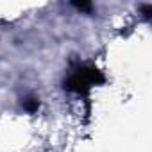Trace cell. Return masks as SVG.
<instances>
[{
    "mask_svg": "<svg viewBox=\"0 0 152 152\" xmlns=\"http://www.w3.org/2000/svg\"><path fill=\"white\" fill-rule=\"evenodd\" d=\"M141 13L145 15V18H150V15H152V6H141Z\"/></svg>",
    "mask_w": 152,
    "mask_h": 152,
    "instance_id": "4",
    "label": "cell"
},
{
    "mask_svg": "<svg viewBox=\"0 0 152 152\" xmlns=\"http://www.w3.org/2000/svg\"><path fill=\"white\" fill-rule=\"evenodd\" d=\"M22 104H23V109L29 111V113H36L38 107H39V100L36 97H25Z\"/></svg>",
    "mask_w": 152,
    "mask_h": 152,
    "instance_id": "2",
    "label": "cell"
},
{
    "mask_svg": "<svg viewBox=\"0 0 152 152\" xmlns=\"http://www.w3.org/2000/svg\"><path fill=\"white\" fill-rule=\"evenodd\" d=\"M104 83V75L99 68L91 64H77L73 66L70 75L64 79V90L86 97L93 86H99Z\"/></svg>",
    "mask_w": 152,
    "mask_h": 152,
    "instance_id": "1",
    "label": "cell"
},
{
    "mask_svg": "<svg viewBox=\"0 0 152 152\" xmlns=\"http://www.w3.org/2000/svg\"><path fill=\"white\" fill-rule=\"evenodd\" d=\"M72 6H73V7H77L79 11H86V13H90V11L93 9V6H91L90 2H73Z\"/></svg>",
    "mask_w": 152,
    "mask_h": 152,
    "instance_id": "3",
    "label": "cell"
}]
</instances>
